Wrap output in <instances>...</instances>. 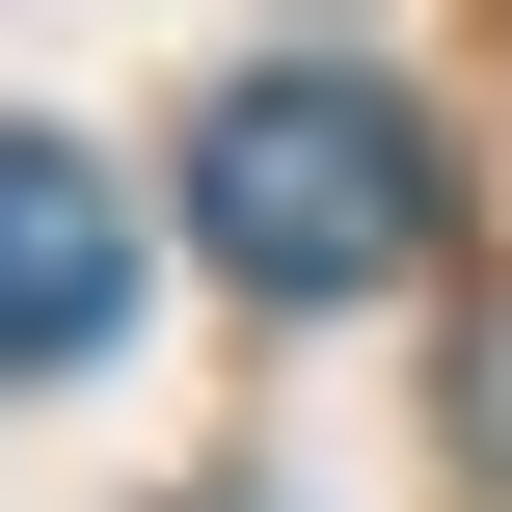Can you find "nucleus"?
I'll return each instance as SVG.
<instances>
[{"label": "nucleus", "mask_w": 512, "mask_h": 512, "mask_svg": "<svg viewBox=\"0 0 512 512\" xmlns=\"http://www.w3.org/2000/svg\"><path fill=\"white\" fill-rule=\"evenodd\" d=\"M135 324V189L81 135H0V378H81Z\"/></svg>", "instance_id": "obj_2"}, {"label": "nucleus", "mask_w": 512, "mask_h": 512, "mask_svg": "<svg viewBox=\"0 0 512 512\" xmlns=\"http://www.w3.org/2000/svg\"><path fill=\"white\" fill-rule=\"evenodd\" d=\"M189 243H216L270 324L432 270V108H405V81H324V54L216 81V108H189Z\"/></svg>", "instance_id": "obj_1"}, {"label": "nucleus", "mask_w": 512, "mask_h": 512, "mask_svg": "<svg viewBox=\"0 0 512 512\" xmlns=\"http://www.w3.org/2000/svg\"><path fill=\"white\" fill-rule=\"evenodd\" d=\"M459 459H486V486H512V297H486V324H459Z\"/></svg>", "instance_id": "obj_3"}]
</instances>
